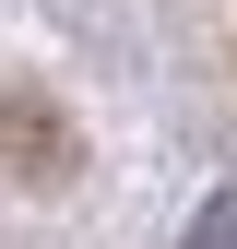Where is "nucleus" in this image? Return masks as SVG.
Masks as SVG:
<instances>
[{"label": "nucleus", "mask_w": 237, "mask_h": 249, "mask_svg": "<svg viewBox=\"0 0 237 249\" xmlns=\"http://www.w3.org/2000/svg\"><path fill=\"white\" fill-rule=\"evenodd\" d=\"M190 249H237V190H225L214 213H202V237H190Z\"/></svg>", "instance_id": "nucleus-1"}]
</instances>
